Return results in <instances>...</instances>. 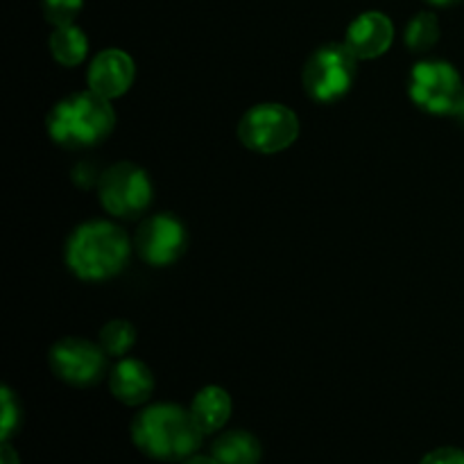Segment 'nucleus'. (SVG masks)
<instances>
[{"label":"nucleus","instance_id":"1","mask_svg":"<svg viewBox=\"0 0 464 464\" xmlns=\"http://www.w3.org/2000/svg\"><path fill=\"white\" fill-rule=\"evenodd\" d=\"M204 430L193 412L175 403H154L131 421V440L143 456L159 462H184L195 456Z\"/></svg>","mask_w":464,"mask_h":464},{"label":"nucleus","instance_id":"2","mask_svg":"<svg viewBox=\"0 0 464 464\" xmlns=\"http://www.w3.org/2000/svg\"><path fill=\"white\" fill-rule=\"evenodd\" d=\"M131 254L125 231L107 220L84 222L72 231L66 245L71 272L86 281H104L121 275Z\"/></svg>","mask_w":464,"mask_h":464},{"label":"nucleus","instance_id":"3","mask_svg":"<svg viewBox=\"0 0 464 464\" xmlns=\"http://www.w3.org/2000/svg\"><path fill=\"white\" fill-rule=\"evenodd\" d=\"M50 139L63 148L80 150L102 143L116 125V111L95 91H80L54 104L48 113Z\"/></svg>","mask_w":464,"mask_h":464},{"label":"nucleus","instance_id":"4","mask_svg":"<svg viewBox=\"0 0 464 464\" xmlns=\"http://www.w3.org/2000/svg\"><path fill=\"white\" fill-rule=\"evenodd\" d=\"M358 57L347 44H326L308 57L302 82L315 102L331 104L349 93L356 80Z\"/></svg>","mask_w":464,"mask_h":464},{"label":"nucleus","instance_id":"5","mask_svg":"<svg viewBox=\"0 0 464 464\" xmlns=\"http://www.w3.org/2000/svg\"><path fill=\"white\" fill-rule=\"evenodd\" d=\"M299 136V121L293 109L279 102H263L249 109L238 122V139L254 152L275 154L290 148Z\"/></svg>","mask_w":464,"mask_h":464},{"label":"nucleus","instance_id":"6","mask_svg":"<svg viewBox=\"0 0 464 464\" xmlns=\"http://www.w3.org/2000/svg\"><path fill=\"white\" fill-rule=\"evenodd\" d=\"M98 193L111 216L139 218L152 202V181L143 168L121 161L100 175Z\"/></svg>","mask_w":464,"mask_h":464},{"label":"nucleus","instance_id":"7","mask_svg":"<svg viewBox=\"0 0 464 464\" xmlns=\"http://www.w3.org/2000/svg\"><path fill=\"white\" fill-rule=\"evenodd\" d=\"M462 80L447 62H420L412 66L408 93L420 109L429 113H456L462 100Z\"/></svg>","mask_w":464,"mask_h":464},{"label":"nucleus","instance_id":"8","mask_svg":"<svg viewBox=\"0 0 464 464\" xmlns=\"http://www.w3.org/2000/svg\"><path fill=\"white\" fill-rule=\"evenodd\" d=\"M50 370L63 383L89 388L107 372V352L84 338H63L50 349Z\"/></svg>","mask_w":464,"mask_h":464},{"label":"nucleus","instance_id":"9","mask_svg":"<svg viewBox=\"0 0 464 464\" xmlns=\"http://www.w3.org/2000/svg\"><path fill=\"white\" fill-rule=\"evenodd\" d=\"M186 227L170 213L148 218L136 231V252L154 267L172 266L186 249Z\"/></svg>","mask_w":464,"mask_h":464},{"label":"nucleus","instance_id":"10","mask_svg":"<svg viewBox=\"0 0 464 464\" xmlns=\"http://www.w3.org/2000/svg\"><path fill=\"white\" fill-rule=\"evenodd\" d=\"M89 89L102 98L111 100L127 93L134 82V59L118 48L102 50L89 66Z\"/></svg>","mask_w":464,"mask_h":464},{"label":"nucleus","instance_id":"11","mask_svg":"<svg viewBox=\"0 0 464 464\" xmlns=\"http://www.w3.org/2000/svg\"><path fill=\"white\" fill-rule=\"evenodd\" d=\"M394 41V25L385 14L365 12L349 25L347 41L358 59H374L388 53Z\"/></svg>","mask_w":464,"mask_h":464},{"label":"nucleus","instance_id":"12","mask_svg":"<svg viewBox=\"0 0 464 464\" xmlns=\"http://www.w3.org/2000/svg\"><path fill=\"white\" fill-rule=\"evenodd\" d=\"M109 390L125 406H140L154 392V376L145 362L136 358H122L109 374Z\"/></svg>","mask_w":464,"mask_h":464},{"label":"nucleus","instance_id":"13","mask_svg":"<svg viewBox=\"0 0 464 464\" xmlns=\"http://www.w3.org/2000/svg\"><path fill=\"white\" fill-rule=\"evenodd\" d=\"M190 412H193L195 421H198L199 429L204 430V435L218 433L231 417L229 392L218 388V385L202 388L195 394L193 403H190Z\"/></svg>","mask_w":464,"mask_h":464},{"label":"nucleus","instance_id":"14","mask_svg":"<svg viewBox=\"0 0 464 464\" xmlns=\"http://www.w3.org/2000/svg\"><path fill=\"white\" fill-rule=\"evenodd\" d=\"M211 456L220 464H258L263 449L256 435L247 430H227L213 442Z\"/></svg>","mask_w":464,"mask_h":464},{"label":"nucleus","instance_id":"15","mask_svg":"<svg viewBox=\"0 0 464 464\" xmlns=\"http://www.w3.org/2000/svg\"><path fill=\"white\" fill-rule=\"evenodd\" d=\"M50 53L62 66H77L89 53V39L77 25H62L50 36Z\"/></svg>","mask_w":464,"mask_h":464},{"label":"nucleus","instance_id":"16","mask_svg":"<svg viewBox=\"0 0 464 464\" xmlns=\"http://www.w3.org/2000/svg\"><path fill=\"white\" fill-rule=\"evenodd\" d=\"M440 39V21L435 14L421 12L408 23L406 27V45L412 53H426L433 48Z\"/></svg>","mask_w":464,"mask_h":464},{"label":"nucleus","instance_id":"17","mask_svg":"<svg viewBox=\"0 0 464 464\" xmlns=\"http://www.w3.org/2000/svg\"><path fill=\"white\" fill-rule=\"evenodd\" d=\"M136 329L127 320H111L100 331V347L107 352V356L121 358L134 347Z\"/></svg>","mask_w":464,"mask_h":464},{"label":"nucleus","instance_id":"18","mask_svg":"<svg viewBox=\"0 0 464 464\" xmlns=\"http://www.w3.org/2000/svg\"><path fill=\"white\" fill-rule=\"evenodd\" d=\"M84 0H44V14L54 27L71 25Z\"/></svg>","mask_w":464,"mask_h":464},{"label":"nucleus","instance_id":"19","mask_svg":"<svg viewBox=\"0 0 464 464\" xmlns=\"http://www.w3.org/2000/svg\"><path fill=\"white\" fill-rule=\"evenodd\" d=\"M21 426V406L14 399L12 390L3 388V421H0V440L3 442H9L14 433Z\"/></svg>","mask_w":464,"mask_h":464},{"label":"nucleus","instance_id":"20","mask_svg":"<svg viewBox=\"0 0 464 464\" xmlns=\"http://www.w3.org/2000/svg\"><path fill=\"white\" fill-rule=\"evenodd\" d=\"M420 464H464V451L456 447H440L426 453Z\"/></svg>","mask_w":464,"mask_h":464},{"label":"nucleus","instance_id":"21","mask_svg":"<svg viewBox=\"0 0 464 464\" xmlns=\"http://www.w3.org/2000/svg\"><path fill=\"white\" fill-rule=\"evenodd\" d=\"M0 464H21L18 453L9 447V442H3V449H0Z\"/></svg>","mask_w":464,"mask_h":464},{"label":"nucleus","instance_id":"22","mask_svg":"<svg viewBox=\"0 0 464 464\" xmlns=\"http://www.w3.org/2000/svg\"><path fill=\"white\" fill-rule=\"evenodd\" d=\"M181 464H220V462H218L213 456L207 458V456H198V453H195V456L186 458V460L181 462Z\"/></svg>","mask_w":464,"mask_h":464},{"label":"nucleus","instance_id":"23","mask_svg":"<svg viewBox=\"0 0 464 464\" xmlns=\"http://www.w3.org/2000/svg\"><path fill=\"white\" fill-rule=\"evenodd\" d=\"M429 3H433V5H440V7H447V5H453V3H458V0H429Z\"/></svg>","mask_w":464,"mask_h":464},{"label":"nucleus","instance_id":"24","mask_svg":"<svg viewBox=\"0 0 464 464\" xmlns=\"http://www.w3.org/2000/svg\"><path fill=\"white\" fill-rule=\"evenodd\" d=\"M458 111H460V113H462V116H464V91H462V100H460V109H458Z\"/></svg>","mask_w":464,"mask_h":464}]
</instances>
